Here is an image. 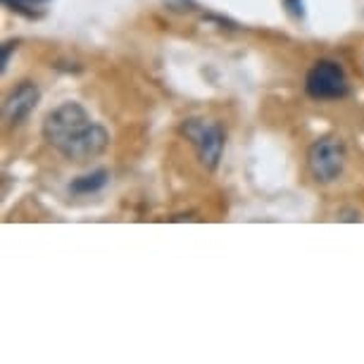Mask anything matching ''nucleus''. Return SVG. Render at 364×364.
<instances>
[{
    "label": "nucleus",
    "mask_w": 364,
    "mask_h": 364,
    "mask_svg": "<svg viewBox=\"0 0 364 364\" xmlns=\"http://www.w3.org/2000/svg\"><path fill=\"white\" fill-rule=\"evenodd\" d=\"M305 91L314 100H338L350 91L343 67L333 60H317L305 77Z\"/></svg>",
    "instance_id": "obj_4"
},
{
    "label": "nucleus",
    "mask_w": 364,
    "mask_h": 364,
    "mask_svg": "<svg viewBox=\"0 0 364 364\" xmlns=\"http://www.w3.org/2000/svg\"><path fill=\"white\" fill-rule=\"evenodd\" d=\"M8 8H12L15 12H22V15L26 17H31L33 15V10L31 8H38V5H46L48 0H3Z\"/></svg>",
    "instance_id": "obj_7"
},
{
    "label": "nucleus",
    "mask_w": 364,
    "mask_h": 364,
    "mask_svg": "<svg viewBox=\"0 0 364 364\" xmlns=\"http://www.w3.org/2000/svg\"><path fill=\"white\" fill-rule=\"evenodd\" d=\"M178 132L193 146L198 160H200L210 171L219 167L224 153V129L219 127V122L205 119V117H191L183 119Z\"/></svg>",
    "instance_id": "obj_2"
},
{
    "label": "nucleus",
    "mask_w": 364,
    "mask_h": 364,
    "mask_svg": "<svg viewBox=\"0 0 364 364\" xmlns=\"http://www.w3.org/2000/svg\"><path fill=\"white\" fill-rule=\"evenodd\" d=\"M286 8L295 19H305V3L302 0H286Z\"/></svg>",
    "instance_id": "obj_8"
},
{
    "label": "nucleus",
    "mask_w": 364,
    "mask_h": 364,
    "mask_svg": "<svg viewBox=\"0 0 364 364\" xmlns=\"http://www.w3.org/2000/svg\"><path fill=\"white\" fill-rule=\"evenodd\" d=\"M17 43H5L3 46V58H0V72L5 74V70H8V63H10V53L15 50Z\"/></svg>",
    "instance_id": "obj_9"
},
{
    "label": "nucleus",
    "mask_w": 364,
    "mask_h": 364,
    "mask_svg": "<svg viewBox=\"0 0 364 364\" xmlns=\"http://www.w3.org/2000/svg\"><path fill=\"white\" fill-rule=\"evenodd\" d=\"M307 167L314 181L333 183L346 169V146L336 136H324L317 139L307 150Z\"/></svg>",
    "instance_id": "obj_3"
},
{
    "label": "nucleus",
    "mask_w": 364,
    "mask_h": 364,
    "mask_svg": "<svg viewBox=\"0 0 364 364\" xmlns=\"http://www.w3.org/2000/svg\"><path fill=\"white\" fill-rule=\"evenodd\" d=\"M38 100H41V88L33 84V81H22L19 86L12 88L3 102L5 119H8L10 124H22L26 117L36 109Z\"/></svg>",
    "instance_id": "obj_5"
},
{
    "label": "nucleus",
    "mask_w": 364,
    "mask_h": 364,
    "mask_svg": "<svg viewBox=\"0 0 364 364\" xmlns=\"http://www.w3.org/2000/svg\"><path fill=\"white\" fill-rule=\"evenodd\" d=\"M43 139L50 148L70 162H91L100 157L109 146V134L105 127L91 119L86 107L79 102H63L50 109L43 119Z\"/></svg>",
    "instance_id": "obj_1"
},
{
    "label": "nucleus",
    "mask_w": 364,
    "mask_h": 364,
    "mask_svg": "<svg viewBox=\"0 0 364 364\" xmlns=\"http://www.w3.org/2000/svg\"><path fill=\"white\" fill-rule=\"evenodd\" d=\"M107 178H109L107 169H95V171H91V174L74 178V181L70 183V191H72V193H77V196H88V193H95V191L105 188Z\"/></svg>",
    "instance_id": "obj_6"
}]
</instances>
